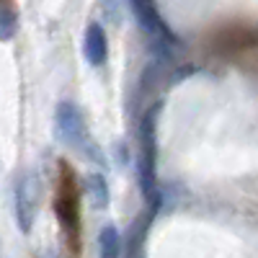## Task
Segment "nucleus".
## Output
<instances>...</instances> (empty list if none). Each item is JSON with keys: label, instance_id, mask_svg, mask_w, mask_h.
Here are the masks:
<instances>
[{"label": "nucleus", "instance_id": "1a4fd4ad", "mask_svg": "<svg viewBox=\"0 0 258 258\" xmlns=\"http://www.w3.org/2000/svg\"><path fill=\"white\" fill-rule=\"evenodd\" d=\"M16 29H18V16L16 11L0 0V41H8L16 36Z\"/></svg>", "mask_w": 258, "mask_h": 258}, {"label": "nucleus", "instance_id": "7ed1b4c3", "mask_svg": "<svg viewBox=\"0 0 258 258\" xmlns=\"http://www.w3.org/2000/svg\"><path fill=\"white\" fill-rule=\"evenodd\" d=\"M39 194H41V186H39L36 173H24L18 178V186H16V217H18V225H21L24 232H29L31 225H34L36 207H39Z\"/></svg>", "mask_w": 258, "mask_h": 258}, {"label": "nucleus", "instance_id": "f03ea898", "mask_svg": "<svg viewBox=\"0 0 258 258\" xmlns=\"http://www.w3.org/2000/svg\"><path fill=\"white\" fill-rule=\"evenodd\" d=\"M54 132H57V140L62 145H68L73 150H80V153L88 155V124H85V116L75 103L62 101L57 106Z\"/></svg>", "mask_w": 258, "mask_h": 258}, {"label": "nucleus", "instance_id": "423d86ee", "mask_svg": "<svg viewBox=\"0 0 258 258\" xmlns=\"http://www.w3.org/2000/svg\"><path fill=\"white\" fill-rule=\"evenodd\" d=\"M83 54L93 68H101L106 62V54H109V41H106V34L101 29V24H88L85 29V39H83Z\"/></svg>", "mask_w": 258, "mask_h": 258}, {"label": "nucleus", "instance_id": "20e7f679", "mask_svg": "<svg viewBox=\"0 0 258 258\" xmlns=\"http://www.w3.org/2000/svg\"><path fill=\"white\" fill-rule=\"evenodd\" d=\"M155 111L145 116L142 124V160H140V178H142V188L145 194L155 191Z\"/></svg>", "mask_w": 258, "mask_h": 258}, {"label": "nucleus", "instance_id": "9d476101", "mask_svg": "<svg viewBox=\"0 0 258 258\" xmlns=\"http://www.w3.org/2000/svg\"><path fill=\"white\" fill-rule=\"evenodd\" d=\"M49 258H54V255H49Z\"/></svg>", "mask_w": 258, "mask_h": 258}, {"label": "nucleus", "instance_id": "39448f33", "mask_svg": "<svg viewBox=\"0 0 258 258\" xmlns=\"http://www.w3.org/2000/svg\"><path fill=\"white\" fill-rule=\"evenodd\" d=\"M132 13L137 18V24L142 26L145 34H150L153 39H160L165 44L173 41V34L168 31V26L163 24V18L155 8V0H132Z\"/></svg>", "mask_w": 258, "mask_h": 258}, {"label": "nucleus", "instance_id": "0eeeda50", "mask_svg": "<svg viewBox=\"0 0 258 258\" xmlns=\"http://www.w3.org/2000/svg\"><path fill=\"white\" fill-rule=\"evenodd\" d=\"M85 194H88V202L93 209H106L109 207V183L101 173H91L85 178Z\"/></svg>", "mask_w": 258, "mask_h": 258}, {"label": "nucleus", "instance_id": "6e6552de", "mask_svg": "<svg viewBox=\"0 0 258 258\" xmlns=\"http://www.w3.org/2000/svg\"><path fill=\"white\" fill-rule=\"evenodd\" d=\"M121 253V235L114 225H106L98 235V255L101 258H119Z\"/></svg>", "mask_w": 258, "mask_h": 258}, {"label": "nucleus", "instance_id": "f257e3e1", "mask_svg": "<svg viewBox=\"0 0 258 258\" xmlns=\"http://www.w3.org/2000/svg\"><path fill=\"white\" fill-rule=\"evenodd\" d=\"M54 212L64 235L70 258L80 255V191L75 183V173L68 163H59V183L54 197Z\"/></svg>", "mask_w": 258, "mask_h": 258}]
</instances>
